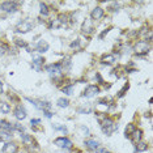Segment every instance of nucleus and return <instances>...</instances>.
<instances>
[{
    "label": "nucleus",
    "mask_w": 153,
    "mask_h": 153,
    "mask_svg": "<svg viewBox=\"0 0 153 153\" xmlns=\"http://www.w3.org/2000/svg\"><path fill=\"white\" fill-rule=\"evenodd\" d=\"M101 128H102V131L105 132L106 135H111L114 131H115L117 126L114 124V122L109 119V118H106V119L102 120V123H101Z\"/></svg>",
    "instance_id": "obj_1"
},
{
    "label": "nucleus",
    "mask_w": 153,
    "mask_h": 153,
    "mask_svg": "<svg viewBox=\"0 0 153 153\" xmlns=\"http://www.w3.org/2000/svg\"><path fill=\"white\" fill-rule=\"evenodd\" d=\"M149 48H151V45L147 41H139V42L135 45L134 50L136 54H147L149 51Z\"/></svg>",
    "instance_id": "obj_2"
},
{
    "label": "nucleus",
    "mask_w": 153,
    "mask_h": 153,
    "mask_svg": "<svg viewBox=\"0 0 153 153\" xmlns=\"http://www.w3.org/2000/svg\"><path fill=\"white\" fill-rule=\"evenodd\" d=\"M32 27H33V25L30 22L21 21L20 24H17L16 32H19V33H27V32H30V30H32Z\"/></svg>",
    "instance_id": "obj_3"
},
{
    "label": "nucleus",
    "mask_w": 153,
    "mask_h": 153,
    "mask_svg": "<svg viewBox=\"0 0 153 153\" xmlns=\"http://www.w3.org/2000/svg\"><path fill=\"white\" fill-rule=\"evenodd\" d=\"M1 9L7 13H13L17 11V4L13 1H4L1 3Z\"/></svg>",
    "instance_id": "obj_4"
},
{
    "label": "nucleus",
    "mask_w": 153,
    "mask_h": 153,
    "mask_svg": "<svg viewBox=\"0 0 153 153\" xmlns=\"http://www.w3.org/2000/svg\"><path fill=\"white\" fill-rule=\"evenodd\" d=\"M55 144L60 148H64V149H71L72 148V141L68 140L67 137H59L55 140Z\"/></svg>",
    "instance_id": "obj_5"
},
{
    "label": "nucleus",
    "mask_w": 153,
    "mask_h": 153,
    "mask_svg": "<svg viewBox=\"0 0 153 153\" xmlns=\"http://www.w3.org/2000/svg\"><path fill=\"white\" fill-rule=\"evenodd\" d=\"M15 117L19 120H22V119H25V118H26V110L24 109L22 105L16 106V109H15Z\"/></svg>",
    "instance_id": "obj_6"
},
{
    "label": "nucleus",
    "mask_w": 153,
    "mask_h": 153,
    "mask_svg": "<svg viewBox=\"0 0 153 153\" xmlns=\"http://www.w3.org/2000/svg\"><path fill=\"white\" fill-rule=\"evenodd\" d=\"M97 93H100V88L97 85H89L88 88L85 89L84 92V97H93L96 96Z\"/></svg>",
    "instance_id": "obj_7"
},
{
    "label": "nucleus",
    "mask_w": 153,
    "mask_h": 153,
    "mask_svg": "<svg viewBox=\"0 0 153 153\" xmlns=\"http://www.w3.org/2000/svg\"><path fill=\"white\" fill-rule=\"evenodd\" d=\"M141 136H143L141 130H136V128H135V130L131 132V140L134 143H136V144H137V143H140Z\"/></svg>",
    "instance_id": "obj_8"
},
{
    "label": "nucleus",
    "mask_w": 153,
    "mask_h": 153,
    "mask_svg": "<svg viewBox=\"0 0 153 153\" xmlns=\"http://www.w3.org/2000/svg\"><path fill=\"white\" fill-rule=\"evenodd\" d=\"M17 151V145L15 143H7L3 147V153H16Z\"/></svg>",
    "instance_id": "obj_9"
},
{
    "label": "nucleus",
    "mask_w": 153,
    "mask_h": 153,
    "mask_svg": "<svg viewBox=\"0 0 153 153\" xmlns=\"http://www.w3.org/2000/svg\"><path fill=\"white\" fill-rule=\"evenodd\" d=\"M81 32L84 34H92L93 33V26H92V24H90L89 20H85L84 21V24H82V26H81Z\"/></svg>",
    "instance_id": "obj_10"
},
{
    "label": "nucleus",
    "mask_w": 153,
    "mask_h": 153,
    "mask_svg": "<svg viewBox=\"0 0 153 153\" xmlns=\"http://www.w3.org/2000/svg\"><path fill=\"white\" fill-rule=\"evenodd\" d=\"M92 19L93 20H100V19H102L103 17V9L101 8V7H96L94 9H93V12H92Z\"/></svg>",
    "instance_id": "obj_11"
},
{
    "label": "nucleus",
    "mask_w": 153,
    "mask_h": 153,
    "mask_svg": "<svg viewBox=\"0 0 153 153\" xmlns=\"http://www.w3.org/2000/svg\"><path fill=\"white\" fill-rule=\"evenodd\" d=\"M46 71L50 72L51 75H60V65L58 64H50L46 67Z\"/></svg>",
    "instance_id": "obj_12"
},
{
    "label": "nucleus",
    "mask_w": 153,
    "mask_h": 153,
    "mask_svg": "<svg viewBox=\"0 0 153 153\" xmlns=\"http://www.w3.org/2000/svg\"><path fill=\"white\" fill-rule=\"evenodd\" d=\"M85 145L88 147L90 151H97L100 148V143L97 140H86L85 141Z\"/></svg>",
    "instance_id": "obj_13"
},
{
    "label": "nucleus",
    "mask_w": 153,
    "mask_h": 153,
    "mask_svg": "<svg viewBox=\"0 0 153 153\" xmlns=\"http://www.w3.org/2000/svg\"><path fill=\"white\" fill-rule=\"evenodd\" d=\"M48 50V45L47 42H45V41H39V42L37 43V51H39V53H45V51Z\"/></svg>",
    "instance_id": "obj_14"
},
{
    "label": "nucleus",
    "mask_w": 153,
    "mask_h": 153,
    "mask_svg": "<svg viewBox=\"0 0 153 153\" xmlns=\"http://www.w3.org/2000/svg\"><path fill=\"white\" fill-rule=\"evenodd\" d=\"M101 62H102V63H105V64H111V63H114V62H115V59H114L113 55L106 54V55H103V56L101 58Z\"/></svg>",
    "instance_id": "obj_15"
},
{
    "label": "nucleus",
    "mask_w": 153,
    "mask_h": 153,
    "mask_svg": "<svg viewBox=\"0 0 153 153\" xmlns=\"http://www.w3.org/2000/svg\"><path fill=\"white\" fill-rule=\"evenodd\" d=\"M0 128H1V131H7V132H12L13 127L11 126V123H8V122L3 120L1 122V126H0Z\"/></svg>",
    "instance_id": "obj_16"
},
{
    "label": "nucleus",
    "mask_w": 153,
    "mask_h": 153,
    "mask_svg": "<svg viewBox=\"0 0 153 153\" xmlns=\"http://www.w3.org/2000/svg\"><path fill=\"white\" fill-rule=\"evenodd\" d=\"M11 139H12L11 132L0 131V140H5V141H8V140H11Z\"/></svg>",
    "instance_id": "obj_17"
},
{
    "label": "nucleus",
    "mask_w": 153,
    "mask_h": 153,
    "mask_svg": "<svg viewBox=\"0 0 153 153\" xmlns=\"http://www.w3.org/2000/svg\"><path fill=\"white\" fill-rule=\"evenodd\" d=\"M9 110H11V106H9L7 102H4V101H0V111L7 114Z\"/></svg>",
    "instance_id": "obj_18"
},
{
    "label": "nucleus",
    "mask_w": 153,
    "mask_h": 153,
    "mask_svg": "<svg viewBox=\"0 0 153 153\" xmlns=\"http://www.w3.org/2000/svg\"><path fill=\"white\" fill-rule=\"evenodd\" d=\"M22 140H24V143H26V145H34V140L29 136V135L22 134Z\"/></svg>",
    "instance_id": "obj_19"
},
{
    "label": "nucleus",
    "mask_w": 153,
    "mask_h": 153,
    "mask_svg": "<svg viewBox=\"0 0 153 153\" xmlns=\"http://www.w3.org/2000/svg\"><path fill=\"white\" fill-rule=\"evenodd\" d=\"M68 105H69V102H68V100H65V98H59L58 100V106L59 107H68Z\"/></svg>",
    "instance_id": "obj_20"
},
{
    "label": "nucleus",
    "mask_w": 153,
    "mask_h": 153,
    "mask_svg": "<svg viewBox=\"0 0 153 153\" xmlns=\"http://www.w3.org/2000/svg\"><path fill=\"white\" fill-rule=\"evenodd\" d=\"M69 67H71V59L69 58H65L63 60V63L60 64V68H64V69H68Z\"/></svg>",
    "instance_id": "obj_21"
},
{
    "label": "nucleus",
    "mask_w": 153,
    "mask_h": 153,
    "mask_svg": "<svg viewBox=\"0 0 153 153\" xmlns=\"http://www.w3.org/2000/svg\"><path fill=\"white\" fill-rule=\"evenodd\" d=\"M7 51H8V45L0 41V56H1L3 54H5Z\"/></svg>",
    "instance_id": "obj_22"
},
{
    "label": "nucleus",
    "mask_w": 153,
    "mask_h": 153,
    "mask_svg": "<svg viewBox=\"0 0 153 153\" xmlns=\"http://www.w3.org/2000/svg\"><path fill=\"white\" fill-rule=\"evenodd\" d=\"M147 149H148V145L145 144V143H137V145H136V151L137 152L147 151Z\"/></svg>",
    "instance_id": "obj_23"
},
{
    "label": "nucleus",
    "mask_w": 153,
    "mask_h": 153,
    "mask_svg": "<svg viewBox=\"0 0 153 153\" xmlns=\"http://www.w3.org/2000/svg\"><path fill=\"white\" fill-rule=\"evenodd\" d=\"M41 15H43V16H47L48 15V8L46 7V4L45 3H41Z\"/></svg>",
    "instance_id": "obj_24"
},
{
    "label": "nucleus",
    "mask_w": 153,
    "mask_h": 153,
    "mask_svg": "<svg viewBox=\"0 0 153 153\" xmlns=\"http://www.w3.org/2000/svg\"><path fill=\"white\" fill-rule=\"evenodd\" d=\"M43 62H45V59L43 58H34V64L37 65V68H39V65L41 64H43Z\"/></svg>",
    "instance_id": "obj_25"
},
{
    "label": "nucleus",
    "mask_w": 153,
    "mask_h": 153,
    "mask_svg": "<svg viewBox=\"0 0 153 153\" xmlns=\"http://www.w3.org/2000/svg\"><path fill=\"white\" fill-rule=\"evenodd\" d=\"M128 88H130V84H128V82H126V85H124V88L122 89V90H119V93H118V97H122V96H123L124 93H126L127 90H128Z\"/></svg>",
    "instance_id": "obj_26"
},
{
    "label": "nucleus",
    "mask_w": 153,
    "mask_h": 153,
    "mask_svg": "<svg viewBox=\"0 0 153 153\" xmlns=\"http://www.w3.org/2000/svg\"><path fill=\"white\" fill-rule=\"evenodd\" d=\"M72 90H74V85H69L63 89V93H65V94H72Z\"/></svg>",
    "instance_id": "obj_27"
},
{
    "label": "nucleus",
    "mask_w": 153,
    "mask_h": 153,
    "mask_svg": "<svg viewBox=\"0 0 153 153\" xmlns=\"http://www.w3.org/2000/svg\"><path fill=\"white\" fill-rule=\"evenodd\" d=\"M15 42H16V45H17V46H20V47H26V46H27V45H26V42H24L22 39H16Z\"/></svg>",
    "instance_id": "obj_28"
},
{
    "label": "nucleus",
    "mask_w": 153,
    "mask_h": 153,
    "mask_svg": "<svg viewBox=\"0 0 153 153\" xmlns=\"http://www.w3.org/2000/svg\"><path fill=\"white\" fill-rule=\"evenodd\" d=\"M12 127H13V130H17V131H20V132H24V131H25L21 124H15V126H12Z\"/></svg>",
    "instance_id": "obj_29"
},
{
    "label": "nucleus",
    "mask_w": 153,
    "mask_h": 153,
    "mask_svg": "<svg viewBox=\"0 0 153 153\" xmlns=\"http://www.w3.org/2000/svg\"><path fill=\"white\" fill-rule=\"evenodd\" d=\"M79 113H90V106L89 107H80Z\"/></svg>",
    "instance_id": "obj_30"
},
{
    "label": "nucleus",
    "mask_w": 153,
    "mask_h": 153,
    "mask_svg": "<svg viewBox=\"0 0 153 153\" xmlns=\"http://www.w3.org/2000/svg\"><path fill=\"white\" fill-rule=\"evenodd\" d=\"M54 128H55V130H62V131H67V128H65V127H62V126H56V124H54Z\"/></svg>",
    "instance_id": "obj_31"
},
{
    "label": "nucleus",
    "mask_w": 153,
    "mask_h": 153,
    "mask_svg": "<svg viewBox=\"0 0 153 153\" xmlns=\"http://www.w3.org/2000/svg\"><path fill=\"white\" fill-rule=\"evenodd\" d=\"M97 153H109L106 151V149H103V148H98L97 149Z\"/></svg>",
    "instance_id": "obj_32"
},
{
    "label": "nucleus",
    "mask_w": 153,
    "mask_h": 153,
    "mask_svg": "<svg viewBox=\"0 0 153 153\" xmlns=\"http://www.w3.org/2000/svg\"><path fill=\"white\" fill-rule=\"evenodd\" d=\"M109 32H110V29H106L105 32H103V33H102V34H101V36H100V38H103V37H105V36H106V34L109 33Z\"/></svg>",
    "instance_id": "obj_33"
},
{
    "label": "nucleus",
    "mask_w": 153,
    "mask_h": 153,
    "mask_svg": "<svg viewBox=\"0 0 153 153\" xmlns=\"http://www.w3.org/2000/svg\"><path fill=\"white\" fill-rule=\"evenodd\" d=\"M76 46H79V41H75V42L71 43V47H76Z\"/></svg>",
    "instance_id": "obj_34"
},
{
    "label": "nucleus",
    "mask_w": 153,
    "mask_h": 153,
    "mask_svg": "<svg viewBox=\"0 0 153 153\" xmlns=\"http://www.w3.org/2000/svg\"><path fill=\"white\" fill-rule=\"evenodd\" d=\"M39 122H41L39 119H33L32 120V124H37V123H39Z\"/></svg>",
    "instance_id": "obj_35"
},
{
    "label": "nucleus",
    "mask_w": 153,
    "mask_h": 153,
    "mask_svg": "<svg viewBox=\"0 0 153 153\" xmlns=\"http://www.w3.org/2000/svg\"><path fill=\"white\" fill-rule=\"evenodd\" d=\"M3 92H4V89H3V82L0 81V94H1Z\"/></svg>",
    "instance_id": "obj_36"
},
{
    "label": "nucleus",
    "mask_w": 153,
    "mask_h": 153,
    "mask_svg": "<svg viewBox=\"0 0 153 153\" xmlns=\"http://www.w3.org/2000/svg\"><path fill=\"white\" fill-rule=\"evenodd\" d=\"M0 126H1V120H0Z\"/></svg>",
    "instance_id": "obj_37"
}]
</instances>
